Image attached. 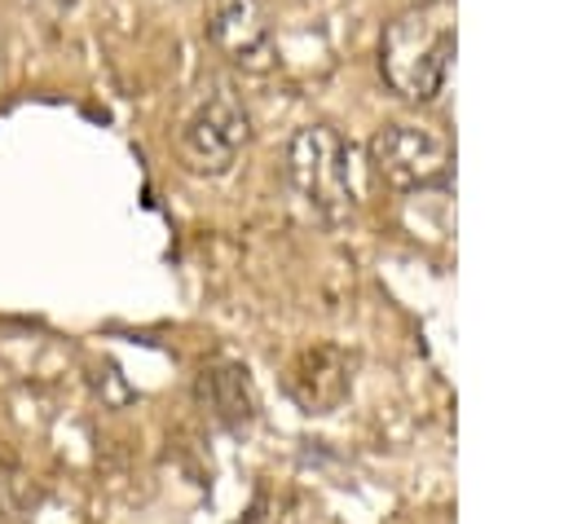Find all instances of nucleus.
<instances>
[{
	"label": "nucleus",
	"mask_w": 564,
	"mask_h": 524,
	"mask_svg": "<svg viewBox=\"0 0 564 524\" xmlns=\"http://www.w3.org/2000/svg\"><path fill=\"white\" fill-rule=\"evenodd\" d=\"M454 66V9L449 0H427L388 22L379 40L383 84L414 106H427L445 92Z\"/></svg>",
	"instance_id": "obj_1"
},
{
	"label": "nucleus",
	"mask_w": 564,
	"mask_h": 524,
	"mask_svg": "<svg viewBox=\"0 0 564 524\" xmlns=\"http://www.w3.org/2000/svg\"><path fill=\"white\" fill-rule=\"evenodd\" d=\"M286 181L317 225L339 229L352 216V167L335 128L308 123L286 141Z\"/></svg>",
	"instance_id": "obj_2"
},
{
	"label": "nucleus",
	"mask_w": 564,
	"mask_h": 524,
	"mask_svg": "<svg viewBox=\"0 0 564 524\" xmlns=\"http://www.w3.org/2000/svg\"><path fill=\"white\" fill-rule=\"evenodd\" d=\"M251 137V119H247V106L242 97L234 92V84L225 79H212L194 106L185 110L181 119V132H176V150H181V163L194 172V176H225L242 145Z\"/></svg>",
	"instance_id": "obj_3"
},
{
	"label": "nucleus",
	"mask_w": 564,
	"mask_h": 524,
	"mask_svg": "<svg viewBox=\"0 0 564 524\" xmlns=\"http://www.w3.org/2000/svg\"><path fill=\"white\" fill-rule=\"evenodd\" d=\"M366 163H370L375 181L388 185L392 194H423V189H441L449 181L454 145L445 132H436L427 123H388L370 137Z\"/></svg>",
	"instance_id": "obj_4"
},
{
	"label": "nucleus",
	"mask_w": 564,
	"mask_h": 524,
	"mask_svg": "<svg viewBox=\"0 0 564 524\" xmlns=\"http://www.w3.org/2000/svg\"><path fill=\"white\" fill-rule=\"evenodd\" d=\"M352 352H344L339 343H313L286 365L282 387L304 414H335L352 392Z\"/></svg>",
	"instance_id": "obj_5"
},
{
	"label": "nucleus",
	"mask_w": 564,
	"mask_h": 524,
	"mask_svg": "<svg viewBox=\"0 0 564 524\" xmlns=\"http://www.w3.org/2000/svg\"><path fill=\"white\" fill-rule=\"evenodd\" d=\"M207 40L242 70H264L273 62V35L264 0H207Z\"/></svg>",
	"instance_id": "obj_6"
},
{
	"label": "nucleus",
	"mask_w": 564,
	"mask_h": 524,
	"mask_svg": "<svg viewBox=\"0 0 564 524\" xmlns=\"http://www.w3.org/2000/svg\"><path fill=\"white\" fill-rule=\"evenodd\" d=\"M194 401L229 436H247L260 418V396L242 361H207L194 374Z\"/></svg>",
	"instance_id": "obj_7"
},
{
	"label": "nucleus",
	"mask_w": 564,
	"mask_h": 524,
	"mask_svg": "<svg viewBox=\"0 0 564 524\" xmlns=\"http://www.w3.org/2000/svg\"><path fill=\"white\" fill-rule=\"evenodd\" d=\"M35 502H40V484H35V476L26 471L22 454H18L13 445L0 440V524H18V520H26V515L35 511Z\"/></svg>",
	"instance_id": "obj_8"
},
{
	"label": "nucleus",
	"mask_w": 564,
	"mask_h": 524,
	"mask_svg": "<svg viewBox=\"0 0 564 524\" xmlns=\"http://www.w3.org/2000/svg\"><path fill=\"white\" fill-rule=\"evenodd\" d=\"M238 524H282V511H278V498L269 493V489H260L256 498H251V506L242 511V520Z\"/></svg>",
	"instance_id": "obj_9"
},
{
	"label": "nucleus",
	"mask_w": 564,
	"mask_h": 524,
	"mask_svg": "<svg viewBox=\"0 0 564 524\" xmlns=\"http://www.w3.org/2000/svg\"><path fill=\"white\" fill-rule=\"evenodd\" d=\"M392 524H414V520H405V515H397V520H392Z\"/></svg>",
	"instance_id": "obj_10"
}]
</instances>
